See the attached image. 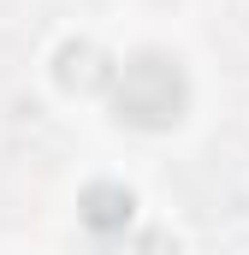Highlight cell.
Masks as SVG:
<instances>
[{"mask_svg":"<svg viewBox=\"0 0 249 255\" xmlns=\"http://www.w3.org/2000/svg\"><path fill=\"white\" fill-rule=\"evenodd\" d=\"M113 60L95 48V42H60L54 54V83L71 89V95H89V89H113Z\"/></svg>","mask_w":249,"mask_h":255,"instance_id":"7a4b0ae2","label":"cell"},{"mask_svg":"<svg viewBox=\"0 0 249 255\" xmlns=\"http://www.w3.org/2000/svg\"><path fill=\"white\" fill-rule=\"evenodd\" d=\"M77 214H83V226L95 232V238H113L130 226V214H136V196L124 190V184H89L83 202H77Z\"/></svg>","mask_w":249,"mask_h":255,"instance_id":"3957f363","label":"cell"},{"mask_svg":"<svg viewBox=\"0 0 249 255\" xmlns=\"http://www.w3.org/2000/svg\"><path fill=\"white\" fill-rule=\"evenodd\" d=\"M190 107V77L172 54H136L113 77V119L130 130H172Z\"/></svg>","mask_w":249,"mask_h":255,"instance_id":"6da1fadb","label":"cell"}]
</instances>
